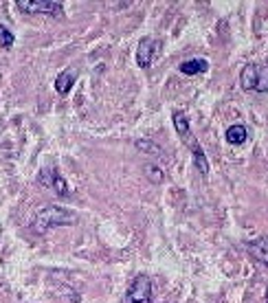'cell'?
Listing matches in <instances>:
<instances>
[{"label": "cell", "instance_id": "cell-1", "mask_svg": "<svg viewBox=\"0 0 268 303\" xmlns=\"http://www.w3.org/2000/svg\"><path fill=\"white\" fill-rule=\"evenodd\" d=\"M75 222H77V215L70 209H64L60 205H49V207H42L35 213L31 229L35 233H46L53 226H66V224H75Z\"/></svg>", "mask_w": 268, "mask_h": 303}, {"label": "cell", "instance_id": "cell-2", "mask_svg": "<svg viewBox=\"0 0 268 303\" xmlns=\"http://www.w3.org/2000/svg\"><path fill=\"white\" fill-rule=\"evenodd\" d=\"M152 301V281L148 274H136L125 290L123 303H149Z\"/></svg>", "mask_w": 268, "mask_h": 303}, {"label": "cell", "instance_id": "cell-3", "mask_svg": "<svg viewBox=\"0 0 268 303\" xmlns=\"http://www.w3.org/2000/svg\"><path fill=\"white\" fill-rule=\"evenodd\" d=\"M16 7L27 13H49V16L53 13V16H58V18L64 13V4L53 2V0H31V2L20 0V2H16Z\"/></svg>", "mask_w": 268, "mask_h": 303}, {"label": "cell", "instance_id": "cell-4", "mask_svg": "<svg viewBox=\"0 0 268 303\" xmlns=\"http://www.w3.org/2000/svg\"><path fill=\"white\" fill-rule=\"evenodd\" d=\"M158 49V42L152 37H143L139 42V49H136V61H139L141 68H149L152 66V58Z\"/></svg>", "mask_w": 268, "mask_h": 303}, {"label": "cell", "instance_id": "cell-5", "mask_svg": "<svg viewBox=\"0 0 268 303\" xmlns=\"http://www.w3.org/2000/svg\"><path fill=\"white\" fill-rule=\"evenodd\" d=\"M40 182L44 184V187H49L51 191H55L58 196H68V184L64 181L62 176H60L55 169H51V172H42L40 174Z\"/></svg>", "mask_w": 268, "mask_h": 303}, {"label": "cell", "instance_id": "cell-6", "mask_svg": "<svg viewBox=\"0 0 268 303\" xmlns=\"http://www.w3.org/2000/svg\"><path fill=\"white\" fill-rule=\"evenodd\" d=\"M257 82H260V66H244L242 75H239V84H242L244 91H257Z\"/></svg>", "mask_w": 268, "mask_h": 303}, {"label": "cell", "instance_id": "cell-7", "mask_svg": "<svg viewBox=\"0 0 268 303\" xmlns=\"http://www.w3.org/2000/svg\"><path fill=\"white\" fill-rule=\"evenodd\" d=\"M248 253H251L257 262H262L264 266H268V235L248 244Z\"/></svg>", "mask_w": 268, "mask_h": 303}, {"label": "cell", "instance_id": "cell-8", "mask_svg": "<svg viewBox=\"0 0 268 303\" xmlns=\"http://www.w3.org/2000/svg\"><path fill=\"white\" fill-rule=\"evenodd\" d=\"M75 79H77V70H64V73L58 75V79H55V91L60 94H68L70 88L75 86Z\"/></svg>", "mask_w": 268, "mask_h": 303}, {"label": "cell", "instance_id": "cell-9", "mask_svg": "<svg viewBox=\"0 0 268 303\" xmlns=\"http://www.w3.org/2000/svg\"><path fill=\"white\" fill-rule=\"evenodd\" d=\"M189 145H191V148H194V165H196V169H198V172L202 174V176H207V174H209V163H207L205 152H202V148H200V145L194 141V136H191Z\"/></svg>", "mask_w": 268, "mask_h": 303}, {"label": "cell", "instance_id": "cell-10", "mask_svg": "<svg viewBox=\"0 0 268 303\" xmlns=\"http://www.w3.org/2000/svg\"><path fill=\"white\" fill-rule=\"evenodd\" d=\"M209 68V61L207 60H187L180 64V73L182 75H200Z\"/></svg>", "mask_w": 268, "mask_h": 303}, {"label": "cell", "instance_id": "cell-11", "mask_svg": "<svg viewBox=\"0 0 268 303\" xmlns=\"http://www.w3.org/2000/svg\"><path fill=\"white\" fill-rule=\"evenodd\" d=\"M172 119H174V127H176L178 136H182V139L189 141V139H191V136H189V119H187L185 112L176 110V112H174Z\"/></svg>", "mask_w": 268, "mask_h": 303}, {"label": "cell", "instance_id": "cell-12", "mask_svg": "<svg viewBox=\"0 0 268 303\" xmlns=\"http://www.w3.org/2000/svg\"><path fill=\"white\" fill-rule=\"evenodd\" d=\"M246 136H248V132L244 125H231L227 130V141L231 145H242L244 141H246Z\"/></svg>", "mask_w": 268, "mask_h": 303}, {"label": "cell", "instance_id": "cell-13", "mask_svg": "<svg viewBox=\"0 0 268 303\" xmlns=\"http://www.w3.org/2000/svg\"><path fill=\"white\" fill-rule=\"evenodd\" d=\"M13 42H16V37H13V33L7 29L4 25H0V46L2 49H11Z\"/></svg>", "mask_w": 268, "mask_h": 303}, {"label": "cell", "instance_id": "cell-14", "mask_svg": "<svg viewBox=\"0 0 268 303\" xmlns=\"http://www.w3.org/2000/svg\"><path fill=\"white\" fill-rule=\"evenodd\" d=\"M143 172L148 174V178H149L152 182H163V178H165V176H163V169L156 167V165H145Z\"/></svg>", "mask_w": 268, "mask_h": 303}, {"label": "cell", "instance_id": "cell-15", "mask_svg": "<svg viewBox=\"0 0 268 303\" xmlns=\"http://www.w3.org/2000/svg\"><path fill=\"white\" fill-rule=\"evenodd\" d=\"M136 148H139V150H148V152H154V154L165 156V152H163L161 148H158V145L149 143V141H136Z\"/></svg>", "mask_w": 268, "mask_h": 303}, {"label": "cell", "instance_id": "cell-16", "mask_svg": "<svg viewBox=\"0 0 268 303\" xmlns=\"http://www.w3.org/2000/svg\"><path fill=\"white\" fill-rule=\"evenodd\" d=\"M257 91H268V68H260V82H257Z\"/></svg>", "mask_w": 268, "mask_h": 303}, {"label": "cell", "instance_id": "cell-17", "mask_svg": "<svg viewBox=\"0 0 268 303\" xmlns=\"http://www.w3.org/2000/svg\"><path fill=\"white\" fill-rule=\"evenodd\" d=\"M266 301H268V290H266Z\"/></svg>", "mask_w": 268, "mask_h": 303}]
</instances>
